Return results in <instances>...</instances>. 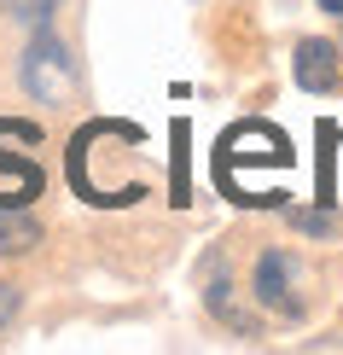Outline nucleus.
Listing matches in <instances>:
<instances>
[{
    "instance_id": "nucleus-1",
    "label": "nucleus",
    "mask_w": 343,
    "mask_h": 355,
    "mask_svg": "<svg viewBox=\"0 0 343 355\" xmlns=\"http://www.w3.org/2000/svg\"><path fill=\"white\" fill-rule=\"evenodd\" d=\"M18 82H24V94L35 99V105H64V99L76 94V58H70V47L58 35L41 29L24 47V58H18Z\"/></svg>"
},
{
    "instance_id": "nucleus-2",
    "label": "nucleus",
    "mask_w": 343,
    "mask_h": 355,
    "mask_svg": "<svg viewBox=\"0 0 343 355\" xmlns=\"http://www.w3.org/2000/svg\"><path fill=\"white\" fill-rule=\"evenodd\" d=\"M256 303L274 315L297 320L303 315V291H297V257L291 250H262L256 257Z\"/></svg>"
},
{
    "instance_id": "nucleus-3",
    "label": "nucleus",
    "mask_w": 343,
    "mask_h": 355,
    "mask_svg": "<svg viewBox=\"0 0 343 355\" xmlns=\"http://www.w3.org/2000/svg\"><path fill=\"white\" fill-rule=\"evenodd\" d=\"M291 70H297V87H308V94H332V87H337V47H332V41H303Z\"/></svg>"
},
{
    "instance_id": "nucleus-4",
    "label": "nucleus",
    "mask_w": 343,
    "mask_h": 355,
    "mask_svg": "<svg viewBox=\"0 0 343 355\" xmlns=\"http://www.w3.org/2000/svg\"><path fill=\"white\" fill-rule=\"evenodd\" d=\"M41 245V221L24 216L18 204H0V257H24Z\"/></svg>"
},
{
    "instance_id": "nucleus-5",
    "label": "nucleus",
    "mask_w": 343,
    "mask_h": 355,
    "mask_svg": "<svg viewBox=\"0 0 343 355\" xmlns=\"http://www.w3.org/2000/svg\"><path fill=\"white\" fill-rule=\"evenodd\" d=\"M291 227L315 233V239H343V216H332V210H291Z\"/></svg>"
},
{
    "instance_id": "nucleus-6",
    "label": "nucleus",
    "mask_w": 343,
    "mask_h": 355,
    "mask_svg": "<svg viewBox=\"0 0 343 355\" xmlns=\"http://www.w3.org/2000/svg\"><path fill=\"white\" fill-rule=\"evenodd\" d=\"M0 12H6V18H18V24L47 29V18L58 12V0H0Z\"/></svg>"
},
{
    "instance_id": "nucleus-7",
    "label": "nucleus",
    "mask_w": 343,
    "mask_h": 355,
    "mask_svg": "<svg viewBox=\"0 0 343 355\" xmlns=\"http://www.w3.org/2000/svg\"><path fill=\"white\" fill-rule=\"evenodd\" d=\"M18 309H24V291H18V286H6V279H0V332H6L12 320H18Z\"/></svg>"
},
{
    "instance_id": "nucleus-8",
    "label": "nucleus",
    "mask_w": 343,
    "mask_h": 355,
    "mask_svg": "<svg viewBox=\"0 0 343 355\" xmlns=\"http://www.w3.org/2000/svg\"><path fill=\"white\" fill-rule=\"evenodd\" d=\"M320 12H332V18H343V0H315Z\"/></svg>"
}]
</instances>
